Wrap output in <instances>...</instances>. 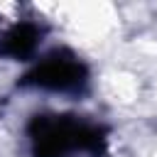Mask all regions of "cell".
<instances>
[{
	"instance_id": "cell-2",
	"label": "cell",
	"mask_w": 157,
	"mask_h": 157,
	"mask_svg": "<svg viewBox=\"0 0 157 157\" xmlns=\"http://www.w3.org/2000/svg\"><path fill=\"white\" fill-rule=\"evenodd\" d=\"M29 83H34L37 88L44 91H54V93H69V91H81L86 83V71L78 61L74 59H59V56H49L47 61H42L29 76Z\"/></svg>"
},
{
	"instance_id": "cell-1",
	"label": "cell",
	"mask_w": 157,
	"mask_h": 157,
	"mask_svg": "<svg viewBox=\"0 0 157 157\" xmlns=\"http://www.w3.org/2000/svg\"><path fill=\"white\" fill-rule=\"evenodd\" d=\"M34 157H101V128L76 115H42L32 130Z\"/></svg>"
}]
</instances>
